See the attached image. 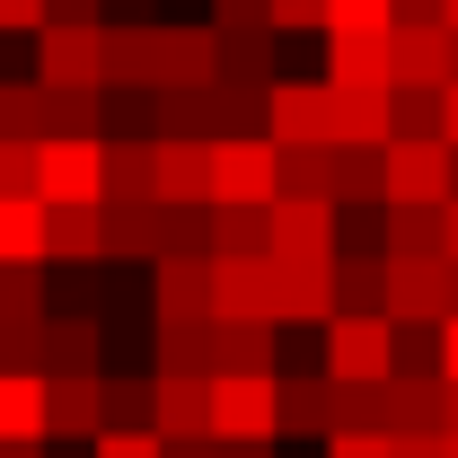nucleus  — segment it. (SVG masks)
Here are the masks:
<instances>
[{
	"instance_id": "nucleus-1",
	"label": "nucleus",
	"mask_w": 458,
	"mask_h": 458,
	"mask_svg": "<svg viewBox=\"0 0 458 458\" xmlns=\"http://www.w3.org/2000/svg\"><path fill=\"white\" fill-rule=\"evenodd\" d=\"M318 352H327V388H379V379H397V327L379 309H335L318 327Z\"/></svg>"
},
{
	"instance_id": "nucleus-2",
	"label": "nucleus",
	"mask_w": 458,
	"mask_h": 458,
	"mask_svg": "<svg viewBox=\"0 0 458 458\" xmlns=\"http://www.w3.org/2000/svg\"><path fill=\"white\" fill-rule=\"evenodd\" d=\"M36 203L98 212L106 203V141H36Z\"/></svg>"
},
{
	"instance_id": "nucleus-3",
	"label": "nucleus",
	"mask_w": 458,
	"mask_h": 458,
	"mask_svg": "<svg viewBox=\"0 0 458 458\" xmlns=\"http://www.w3.org/2000/svg\"><path fill=\"white\" fill-rule=\"evenodd\" d=\"M379 318L388 327H441L450 318V265L441 256H379Z\"/></svg>"
},
{
	"instance_id": "nucleus-4",
	"label": "nucleus",
	"mask_w": 458,
	"mask_h": 458,
	"mask_svg": "<svg viewBox=\"0 0 458 458\" xmlns=\"http://www.w3.org/2000/svg\"><path fill=\"white\" fill-rule=\"evenodd\" d=\"M212 203H221V212H274V203H283V185H274V141H265V132L212 141Z\"/></svg>"
},
{
	"instance_id": "nucleus-5",
	"label": "nucleus",
	"mask_w": 458,
	"mask_h": 458,
	"mask_svg": "<svg viewBox=\"0 0 458 458\" xmlns=\"http://www.w3.org/2000/svg\"><path fill=\"white\" fill-rule=\"evenodd\" d=\"M98 80H106V27H45L36 36V89L98 98Z\"/></svg>"
},
{
	"instance_id": "nucleus-6",
	"label": "nucleus",
	"mask_w": 458,
	"mask_h": 458,
	"mask_svg": "<svg viewBox=\"0 0 458 458\" xmlns=\"http://www.w3.org/2000/svg\"><path fill=\"white\" fill-rule=\"evenodd\" d=\"M379 203L441 212V203H450V150H441V141H388V150H379Z\"/></svg>"
},
{
	"instance_id": "nucleus-7",
	"label": "nucleus",
	"mask_w": 458,
	"mask_h": 458,
	"mask_svg": "<svg viewBox=\"0 0 458 458\" xmlns=\"http://www.w3.org/2000/svg\"><path fill=\"white\" fill-rule=\"evenodd\" d=\"M265 141L274 150H327V80H274L265 89Z\"/></svg>"
},
{
	"instance_id": "nucleus-8",
	"label": "nucleus",
	"mask_w": 458,
	"mask_h": 458,
	"mask_svg": "<svg viewBox=\"0 0 458 458\" xmlns=\"http://www.w3.org/2000/svg\"><path fill=\"white\" fill-rule=\"evenodd\" d=\"M265 256L274 265H327L335 256V203H274L265 212Z\"/></svg>"
},
{
	"instance_id": "nucleus-9",
	"label": "nucleus",
	"mask_w": 458,
	"mask_h": 458,
	"mask_svg": "<svg viewBox=\"0 0 458 458\" xmlns=\"http://www.w3.org/2000/svg\"><path fill=\"white\" fill-rule=\"evenodd\" d=\"M212 441L221 450L274 441V379H212Z\"/></svg>"
},
{
	"instance_id": "nucleus-10",
	"label": "nucleus",
	"mask_w": 458,
	"mask_h": 458,
	"mask_svg": "<svg viewBox=\"0 0 458 458\" xmlns=\"http://www.w3.org/2000/svg\"><path fill=\"white\" fill-rule=\"evenodd\" d=\"M388 89L441 98L450 89V36L441 27H388Z\"/></svg>"
},
{
	"instance_id": "nucleus-11",
	"label": "nucleus",
	"mask_w": 458,
	"mask_h": 458,
	"mask_svg": "<svg viewBox=\"0 0 458 458\" xmlns=\"http://www.w3.org/2000/svg\"><path fill=\"white\" fill-rule=\"evenodd\" d=\"M150 318H159V327L212 318V256H159V265H150Z\"/></svg>"
},
{
	"instance_id": "nucleus-12",
	"label": "nucleus",
	"mask_w": 458,
	"mask_h": 458,
	"mask_svg": "<svg viewBox=\"0 0 458 458\" xmlns=\"http://www.w3.org/2000/svg\"><path fill=\"white\" fill-rule=\"evenodd\" d=\"M150 176L168 212H212V141H150Z\"/></svg>"
},
{
	"instance_id": "nucleus-13",
	"label": "nucleus",
	"mask_w": 458,
	"mask_h": 458,
	"mask_svg": "<svg viewBox=\"0 0 458 458\" xmlns=\"http://www.w3.org/2000/svg\"><path fill=\"white\" fill-rule=\"evenodd\" d=\"M150 441H212V379H150Z\"/></svg>"
},
{
	"instance_id": "nucleus-14",
	"label": "nucleus",
	"mask_w": 458,
	"mask_h": 458,
	"mask_svg": "<svg viewBox=\"0 0 458 458\" xmlns=\"http://www.w3.org/2000/svg\"><path fill=\"white\" fill-rule=\"evenodd\" d=\"M212 318H221V327L274 318V256H238V265L212 256Z\"/></svg>"
},
{
	"instance_id": "nucleus-15",
	"label": "nucleus",
	"mask_w": 458,
	"mask_h": 458,
	"mask_svg": "<svg viewBox=\"0 0 458 458\" xmlns=\"http://www.w3.org/2000/svg\"><path fill=\"white\" fill-rule=\"evenodd\" d=\"M45 379H106V318H45Z\"/></svg>"
},
{
	"instance_id": "nucleus-16",
	"label": "nucleus",
	"mask_w": 458,
	"mask_h": 458,
	"mask_svg": "<svg viewBox=\"0 0 458 458\" xmlns=\"http://www.w3.org/2000/svg\"><path fill=\"white\" fill-rule=\"evenodd\" d=\"M450 423V388L441 379H388L379 388V432L388 441H432Z\"/></svg>"
},
{
	"instance_id": "nucleus-17",
	"label": "nucleus",
	"mask_w": 458,
	"mask_h": 458,
	"mask_svg": "<svg viewBox=\"0 0 458 458\" xmlns=\"http://www.w3.org/2000/svg\"><path fill=\"white\" fill-rule=\"evenodd\" d=\"M98 229H106L114 265H159L168 256V212L159 203H98Z\"/></svg>"
},
{
	"instance_id": "nucleus-18",
	"label": "nucleus",
	"mask_w": 458,
	"mask_h": 458,
	"mask_svg": "<svg viewBox=\"0 0 458 458\" xmlns=\"http://www.w3.org/2000/svg\"><path fill=\"white\" fill-rule=\"evenodd\" d=\"M327 89L335 98H388V36H327Z\"/></svg>"
},
{
	"instance_id": "nucleus-19",
	"label": "nucleus",
	"mask_w": 458,
	"mask_h": 458,
	"mask_svg": "<svg viewBox=\"0 0 458 458\" xmlns=\"http://www.w3.org/2000/svg\"><path fill=\"white\" fill-rule=\"evenodd\" d=\"M212 370H221V327L212 318L150 335V379H212Z\"/></svg>"
},
{
	"instance_id": "nucleus-20",
	"label": "nucleus",
	"mask_w": 458,
	"mask_h": 458,
	"mask_svg": "<svg viewBox=\"0 0 458 458\" xmlns=\"http://www.w3.org/2000/svg\"><path fill=\"white\" fill-rule=\"evenodd\" d=\"M327 265H335V256H327ZM327 265H274V327H327V318H335Z\"/></svg>"
},
{
	"instance_id": "nucleus-21",
	"label": "nucleus",
	"mask_w": 458,
	"mask_h": 458,
	"mask_svg": "<svg viewBox=\"0 0 458 458\" xmlns=\"http://www.w3.org/2000/svg\"><path fill=\"white\" fill-rule=\"evenodd\" d=\"M98 432H106L98 379H45V441H98Z\"/></svg>"
},
{
	"instance_id": "nucleus-22",
	"label": "nucleus",
	"mask_w": 458,
	"mask_h": 458,
	"mask_svg": "<svg viewBox=\"0 0 458 458\" xmlns=\"http://www.w3.org/2000/svg\"><path fill=\"white\" fill-rule=\"evenodd\" d=\"M274 361H283V327L274 318H247V327H221V370L212 379H274Z\"/></svg>"
},
{
	"instance_id": "nucleus-23",
	"label": "nucleus",
	"mask_w": 458,
	"mask_h": 458,
	"mask_svg": "<svg viewBox=\"0 0 458 458\" xmlns=\"http://www.w3.org/2000/svg\"><path fill=\"white\" fill-rule=\"evenodd\" d=\"M98 89H123V98H150V89H159L150 27H132V18H114V27H106V80H98Z\"/></svg>"
},
{
	"instance_id": "nucleus-24",
	"label": "nucleus",
	"mask_w": 458,
	"mask_h": 458,
	"mask_svg": "<svg viewBox=\"0 0 458 458\" xmlns=\"http://www.w3.org/2000/svg\"><path fill=\"white\" fill-rule=\"evenodd\" d=\"M283 432L327 441V370H300V379L274 370V441H283Z\"/></svg>"
},
{
	"instance_id": "nucleus-25",
	"label": "nucleus",
	"mask_w": 458,
	"mask_h": 458,
	"mask_svg": "<svg viewBox=\"0 0 458 458\" xmlns=\"http://www.w3.org/2000/svg\"><path fill=\"white\" fill-rule=\"evenodd\" d=\"M0 450H45V379L0 370Z\"/></svg>"
},
{
	"instance_id": "nucleus-26",
	"label": "nucleus",
	"mask_w": 458,
	"mask_h": 458,
	"mask_svg": "<svg viewBox=\"0 0 458 458\" xmlns=\"http://www.w3.org/2000/svg\"><path fill=\"white\" fill-rule=\"evenodd\" d=\"M45 265H106L98 212H45Z\"/></svg>"
},
{
	"instance_id": "nucleus-27",
	"label": "nucleus",
	"mask_w": 458,
	"mask_h": 458,
	"mask_svg": "<svg viewBox=\"0 0 458 458\" xmlns=\"http://www.w3.org/2000/svg\"><path fill=\"white\" fill-rule=\"evenodd\" d=\"M106 203H159V176H150V141H106Z\"/></svg>"
},
{
	"instance_id": "nucleus-28",
	"label": "nucleus",
	"mask_w": 458,
	"mask_h": 458,
	"mask_svg": "<svg viewBox=\"0 0 458 458\" xmlns=\"http://www.w3.org/2000/svg\"><path fill=\"white\" fill-rule=\"evenodd\" d=\"M379 256H441V212L379 203Z\"/></svg>"
},
{
	"instance_id": "nucleus-29",
	"label": "nucleus",
	"mask_w": 458,
	"mask_h": 458,
	"mask_svg": "<svg viewBox=\"0 0 458 458\" xmlns=\"http://www.w3.org/2000/svg\"><path fill=\"white\" fill-rule=\"evenodd\" d=\"M203 256H221V265H238V256H265V212H203Z\"/></svg>"
},
{
	"instance_id": "nucleus-30",
	"label": "nucleus",
	"mask_w": 458,
	"mask_h": 458,
	"mask_svg": "<svg viewBox=\"0 0 458 458\" xmlns=\"http://www.w3.org/2000/svg\"><path fill=\"white\" fill-rule=\"evenodd\" d=\"M327 176H335V150H274L283 203H327Z\"/></svg>"
},
{
	"instance_id": "nucleus-31",
	"label": "nucleus",
	"mask_w": 458,
	"mask_h": 458,
	"mask_svg": "<svg viewBox=\"0 0 458 458\" xmlns=\"http://www.w3.org/2000/svg\"><path fill=\"white\" fill-rule=\"evenodd\" d=\"M0 265H45V203H0Z\"/></svg>"
},
{
	"instance_id": "nucleus-32",
	"label": "nucleus",
	"mask_w": 458,
	"mask_h": 458,
	"mask_svg": "<svg viewBox=\"0 0 458 458\" xmlns=\"http://www.w3.org/2000/svg\"><path fill=\"white\" fill-rule=\"evenodd\" d=\"M45 318V265H0V327H36Z\"/></svg>"
},
{
	"instance_id": "nucleus-33",
	"label": "nucleus",
	"mask_w": 458,
	"mask_h": 458,
	"mask_svg": "<svg viewBox=\"0 0 458 458\" xmlns=\"http://www.w3.org/2000/svg\"><path fill=\"white\" fill-rule=\"evenodd\" d=\"M0 141H45V89L36 80H0Z\"/></svg>"
},
{
	"instance_id": "nucleus-34",
	"label": "nucleus",
	"mask_w": 458,
	"mask_h": 458,
	"mask_svg": "<svg viewBox=\"0 0 458 458\" xmlns=\"http://www.w3.org/2000/svg\"><path fill=\"white\" fill-rule=\"evenodd\" d=\"M98 397H106V432H150V379L106 370V379H98Z\"/></svg>"
},
{
	"instance_id": "nucleus-35",
	"label": "nucleus",
	"mask_w": 458,
	"mask_h": 458,
	"mask_svg": "<svg viewBox=\"0 0 458 458\" xmlns=\"http://www.w3.org/2000/svg\"><path fill=\"white\" fill-rule=\"evenodd\" d=\"M397 0H327V36H388Z\"/></svg>"
},
{
	"instance_id": "nucleus-36",
	"label": "nucleus",
	"mask_w": 458,
	"mask_h": 458,
	"mask_svg": "<svg viewBox=\"0 0 458 458\" xmlns=\"http://www.w3.org/2000/svg\"><path fill=\"white\" fill-rule=\"evenodd\" d=\"M0 203H36V141H0Z\"/></svg>"
},
{
	"instance_id": "nucleus-37",
	"label": "nucleus",
	"mask_w": 458,
	"mask_h": 458,
	"mask_svg": "<svg viewBox=\"0 0 458 458\" xmlns=\"http://www.w3.org/2000/svg\"><path fill=\"white\" fill-rule=\"evenodd\" d=\"M203 27H212V36H274V27H265V0H212V18H203Z\"/></svg>"
},
{
	"instance_id": "nucleus-38",
	"label": "nucleus",
	"mask_w": 458,
	"mask_h": 458,
	"mask_svg": "<svg viewBox=\"0 0 458 458\" xmlns=\"http://www.w3.org/2000/svg\"><path fill=\"white\" fill-rule=\"evenodd\" d=\"M265 27H274V36H300V27H327V0H265Z\"/></svg>"
},
{
	"instance_id": "nucleus-39",
	"label": "nucleus",
	"mask_w": 458,
	"mask_h": 458,
	"mask_svg": "<svg viewBox=\"0 0 458 458\" xmlns=\"http://www.w3.org/2000/svg\"><path fill=\"white\" fill-rule=\"evenodd\" d=\"M89 458H159V441H150V432H98Z\"/></svg>"
},
{
	"instance_id": "nucleus-40",
	"label": "nucleus",
	"mask_w": 458,
	"mask_h": 458,
	"mask_svg": "<svg viewBox=\"0 0 458 458\" xmlns=\"http://www.w3.org/2000/svg\"><path fill=\"white\" fill-rule=\"evenodd\" d=\"M45 27H106V0H45Z\"/></svg>"
},
{
	"instance_id": "nucleus-41",
	"label": "nucleus",
	"mask_w": 458,
	"mask_h": 458,
	"mask_svg": "<svg viewBox=\"0 0 458 458\" xmlns=\"http://www.w3.org/2000/svg\"><path fill=\"white\" fill-rule=\"evenodd\" d=\"M0 36H45V0H0Z\"/></svg>"
},
{
	"instance_id": "nucleus-42",
	"label": "nucleus",
	"mask_w": 458,
	"mask_h": 458,
	"mask_svg": "<svg viewBox=\"0 0 458 458\" xmlns=\"http://www.w3.org/2000/svg\"><path fill=\"white\" fill-rule=\"evenodd\" d=\"M327 458H397L379 432H327Z\"/></svg>"
},
{
	"instance_id": "nucleus-43",
	"label": "nucleus",
	"mask_w": 458,
	"mask_h": 458,
	"mask_svg": "<svg viewBox=\"0 0 458 458\" xmlns=\"http://www.w3.org/2000/svg\"><path fill=\"white\" fill-rule=\"evenodd\" d=\"M388 450H397V458H450V441L432 432V441H388Z\"/></svg>"
},
{
	"instance_id": "nucleus-44",
	"label": "nucleus",
	"mask_w": 458,
	"mask_h": 458,
	"mask_svg": "<svg viewBox=\"0 0 458 458\" xmlns=\"http://www.w3.org/2000/svg\"><path fill=\"white\" fill-rule=\"evenodd\" d=\"M441 150H458V89H441Z\"/></svg>"
},
{
	"instance_id": "nucleus-45",
	"label": "nucleus",
	"mask_w": 458,
	"mask_h": 458,
	"mask_svg": "<svg viewBox=\"0 0 458 458\" xmlns=\"http://www.w3.org/2000/svg\"><path fill=\"white\" fill-rule=\"evenodd\" d=\"M441 265H458V203H441Z\"/></svg>"
},
{
	"instance_id": "nucleus-46",
	"label": "nucleus",
	"mask_w": 458,
	"mask_h": 458,
	"mask_svg": "<svg viewBox=\"0 0 458 458\" xmlns=\"http://www.w3.org/2000/svg\"><path fill=\"white\" fill-rule=\"evenodd\" d=\"M441 36H458V0H441Z\"/></svg>"
},
{
	"instance_id": "nucleus-47",
	"label": "nucleus",
	"mask_w": 458,
	"mask_h": 458,
	"mask_svg": "<svg viewBox=\"0 0 458 458\" xmlns=\"http://www.w3.org/2000/svg\"><path fill=\"white\" fill-rule=\"evenodd\" d=\"M221 458H274V441H256V450H221Z\"/></svg>"
},
{
	"instance_id": "nucleus-48",
	"label": "nucleus",
	"mask_w": 458,
	"mask_h": 458,
	"mask_svg": "<svg viewBox=\"0 0 458 458\" xmlns=\"http://www.w3.org/2000/svg\"><path fill=\"white\" fill-rule=\"evenodd\" d=\"M441 432H458V388H450V423H441Z\"/></svg>"
},
{
	"instance_id": "nucleus-49",
	"label": "nucleus",
	"mask_w": 458,
	"mask_h": 458,
	"mask_svg": "<svg viewBox=\"0 0 458 458\" xmlns=\"http://www.w3.org/2000/svg\"><path fill=\"white\" fill-rule=\"evenodd\" d=\"M450 89H458V36H450Z\"/></svg>"
},
{
	"instance_id": "nucleus-50",
	"label": "nucleus",
	"mask_w": 458,
	"mask_h": 458,
	"mask_svg": "<svg viewBox=\"0 0 458 458\" xmlns=\"http://www.w3.org/2000/svg\"><path fill=\"white\" fill-rule=\"evenodd\" d=\"M450 318H458V265H450Z\"/></svg>"
},
{
	"instance_id": "nucleus-51",
	"label": "nucleus",
	"mask_w": 458,
	"mask_h": 458,
	"mask_svg": "<svg viewBox=\"0 0 458 458\" xmlns=\"http://www.w3.org/2000/svg\"><path fill=\"white\" fill-rule=\"evenodd\" d=\"M0 458H45V450H0Z\"/></svg>"
},
{
	"instance_id": "nucleus-52",
	"label": "nucleus",
	"mask_w": 458,
	"mask_h": 458,
	"mask_svg": "<svg viewBox=\"0 0 458 458\" xmlns=\"http://www.w3.org/2000/svg\"><path fill=\"white\" fill-rule=\"evenodd\" d=\"M441 441H450V458H458V432H441Z\"/></svg>"
}]
</instances>
